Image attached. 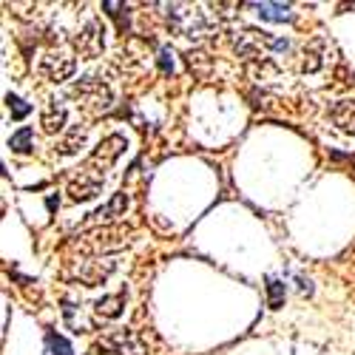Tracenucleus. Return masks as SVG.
I'll list each match as a JSON object with an SVG mask.
<instances>
[{
    "label": "nucleus",
    "instance_id": "obj_18",
    "mask_svg": "<svg viewBox=\"0 0 355 355\" xmlns=\"http://www.w3.org/2000/svg\"><path fill=\"white\" fill-rule=\"evenodd\" d=\"M6 105H9V111H12V116H15V120H23V116H28V114H32V105H28V103H23L17 94H6Z\"/></svg>",
    "mask_w": 355,
    "mask_h": 355
},
{
    "label": "nucleus",
    "instance_id": "obj_14",
    "mask_svg": "<svg viewBox=\"0 0 355 355\" xmlns=\"http://www.w3.org/2000/svg\"><path fill=\"white\" fill-rule=\"evenodd\" d=\"M253 9H256V12H259L264 20H276V23L293 20L290 6H284V3H253Z\"/></svg>",
    "mask_w": 355,
    "mask_h": 355
},
{
    "label": "nucleus",
    "instance_id": "obj_4",
    "mask_svg": "<svg viewBox=\"0 0 355 355\" xmlns=\"http://www.w3.org/2000/svg\"><path fill=\"white\" fill-rule=\"evenodd\" d=\"M128 148V142H125V137L123 134H111V137H105L97 148H94V154H92V159H88V165H97V168H111L116 159H120V154Z\"/></svg>",
    "mask_w": 355,
    "mask_h": 355
},
{
    "label": "nucleus",
    "instance_id": "obj_7",
    "mask_svg": "<svg viewBox=\"0 0 355 355\" xmlns=\"http://www.w3.org/2000/svg\"><path fill=\"white\" fill-rule=\"evenodd\" d=\"M103 191V176H92V173H80L77 180L69 185V193L74 202H88Z\"/></svg>",
    "mask_w": 355,
    "mask_h": 355
},
{
    "label": "nucleus",
    "instance_id": "obj_15",
    "mask_svg": "<svg viewBox=\"0 0 355 355\" xmlns=\"http://www.w3.org/2000/svg\"><path fill=\"white\" fill-rule=\"evenodd\" d=\"M32 142H35V131H32V128H20L17 134L9 137V148H12L15 154H28V151L35 148Z\"/></svg>",
    "mask_w": 355,
    "mask_h": 355
},
{
    "label": "nucleus",
    "instance_id": "obj_16",
    "mask_svg": "<svg viewBox=\"0 0 355 355\" xmlns=\"http://www.w3.org/2000/svg\"><path fill=\"white\" fill-rule=\"evenodd\" d=\"M46 349H49V355H74L71 344L63 336H57L54 330H46Z\"/></svg>",
    "mask_w": 355,
    "mask_h": 355
},
{
    "label": "nucleus",
    "instance_id": "obj_10",
    "mask_svg": "<svg viewBox=\"0 0 355 355\" xmlns=\"http://www.w3.org/2000/svg\"><path fill=\"white\" fill-rule=\"evenodd\" d=\"M324 54H327V40L324 37H315L310 46H307V51H304V63H302V69L304 71H318L321 66H324Z\"/></svg>",
    "mask_w": 355,
    "mask_h": 355
},
{
    "label": "nucleus",
    "instance_id": "obj_19",
    "mask_svg": "<svg viewBox=\"0 0 355 355\" xmlns=\"http://www.w3.org/2000/svg\"><path fill=\"white\" fill-rule=\"evenodd\" d=\"M159 69H162L165 74H171V71H173V60H171V51H168V49H162V51H159Z\"/></svg>",
    "mask_w": 355,
    "mask_h": 355
},
{
    "label": "nucleus",
    "instance_id": "obj_13",
    "mask_svg": "<svg viewBox=\"0 0 355 355\" xmlns=\"http://www.w3.org/2000/svg\"><path fill=\"white\" fill-rule=\"evenodd\" d=\"M123 307H125V290L116 293V295H105V299H100V302L94 304V310H97L100 315H105V318H116V315L123 313Z\"/></svg>",
    "mask_w": 355,
    "mask_h": 355
},
{
    "label": "nucleus",
    "instance_id": "obj_3",
    "mask_svg": "<svg viewBox=\"0 0 355 355\" xmlns=\"http://www.w3.org/2000/svg\"><path fill=\"white\" fill-rule=\"evenodd\" d=\"M103 35H105V32H103L100 20H88V23H85V28L80 32V37L74 40L77 51L85 57V60H97V57L103 54V49H105V37H103Z\"/></svg>",
    "mask_w": 355,
    "mask_h": 355
},
{
    "label": "nucleus",
    "instance_id": "obj_5",
    "mask_svg": "<svg viewBox=\"0 0 355 355\" xmlns=\"http://www.w3.org/2000/svg\"><path fill=\"white\" fill-rule=\"evenodd\" d=\"M74 71H77L74 57H66V54L51 51V54H46L43 60H40V74H43L46 80H51V83H63V80H69Z\"/></svg>",
    "mask_w": 355,
    "mask_h": 355
},
{
    "label": "nucleus",
    "instance_id": "obj_12",
    "mask_svg": "<svg viewBox=\"0 0 355 355\" xmlns=\"http://www.w3.org/2000/svg\"><path fill=\"white\" fill-rule=\"evenodd\" d=\"M85 137H88V131H85L83 125H71L69 134L60 139V145H57V154H60V157H71V154H77V151H80V145L85 142Z\"/></svg>",
    "mask_w": 355,
    "mask_h": 355
},
{
    "label": "nucleus",
    "instance_id": "obj_11",
    "mask_svg": "<svg viewBox=\"0 0 355 355\" xmlns=\"http://www.w3.org/2000/svg\"><path fill=\"white\" fill-rule=\"evenodd\" d=\"M114 268H116V261H105V264H103V261H92L80 276H83V282H85L88 287H97V284H103V282L114 273Z\"/></svg>",
    "mask_w": 355,
    "mask_h": 355
},
{
    "label": "nucleus",
    "instance_id": "obj_8",
    "mask_svg": "<svg viewBox=\"0 0 355 355\" xmlns=\"http://www.w3.org/2000/svg\"><path fill=\"white\" fill-rule=\"evenodd\" d=\"M125 208H128V193H114V196H111V202H108V205H103L100 211H94V214H92V219H88L85 225L111 222V219H116V216H123V214H125Z\"/></svg>",
    "mask_w": 355,
    "mask_h": 355
},
{
    "label": "nucleus",
    "instance_id": "obj_6",
    "mask_svg": "<svg viewBox=\"0 0 355 355\" xmlns=\"http://www.w3.org/2000/svg\"><path fill=\"white\" fill-rule=\"evenodd\" d=\"M330 123L341 131L355 137V100H338L330 105Z\"/></svg>",
    "mask_w": 355,
    "mask_h": 355
},
{
    "label": "nucleus",
    "instance_id": "obj_1",
    "mask_svg": "<svg viewBox=\"0 0 355 355\" xmlns=\"http://www.w3.org/2000/svg\"><path fill=\"white\" fill-rule=\"evenodd\" d=\"M168 23L188 40H202V37L214 35V23L208 20V15L193 6H182V3L168 6Z\"/></svg>",
    "mask_w": 355,
    "mask_h": 355
},
{
    "label": "nucleus",
    "instance_id": "obj_17",
    "mask_svg": "<svg viewBox=\"0 0 355 355\" xmlns=\"http://www.w3.org/2000/svg\"><path fill=\"white\" fill-rule=\"evenodd\" d=\"M268 304H270V310H279L284 304V282L268 279Z\"/></svg>",
    "mask_w": 355,
    "mask_h": 355
},
{
    "label": "nucleus",
    "instance_id": "obj_2",
    "mask_svg": "<svg viewBox=\"0 0 355 355\" xmlns=\"http://www.w3.org/2000/svg\"><path fill=\"white\" fill-rule=\"evenodd\" d=\"M97 349L103 355H148L145 341L134 330H114L105 338H100Z\"/></svg>",
    "mask_w": 355,
    "mask_h": 355
},
{
    "label": "nucleus",
    "instance_id": "obj_9",
    "mask_svg": "<svg viewBox=\"0 0 355 355\" xmlns=\"http://www.w3.org/2000/svg\"><path fill=\"white\" fill-rule=\"evenodd\" d=\"M43 131L46 134H57V131H63V125H66V105L63 103H57V100H51L49 105H46V111H43Z\"/></svg>",
    "mask_w": 355,
    "mask_h": 355
},
{
    "label": "nucleus",
    "instance_id": "obj_20",
    "mask_svg": "<svg viewBox=\"0 0 355 355\" xmlns=\"http://www.w3.org/2000/svg\"><path fill=\"white\" fill-rule=\"evenodd\" d=\"M57 205H60V199H57V196H49V202H46V208H49V211H57Z\"/></svg>",
    "mask_w": 355,
    "mask_h": 355
}]
</instances>
